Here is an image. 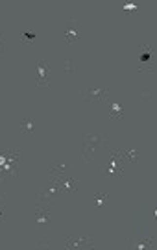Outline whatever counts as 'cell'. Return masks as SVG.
I'll return each mask as SVG.
<instances>
[{
    "mask_svg": "<svg viewBox=\"0 0 157 250\" xmlns=\"http://www.w3.org/2000/svg\"><path fill=\"white\" fill-rule=\"evenodd\" d=\"M124 167H126V161L122 158V152H120V148H117V150H111L107 161L104 163V167H98V174L104 176L107 182L115 184V182H118L122 178Z\"/></svg>",
    "mask_w": 157,
    "mask_h": 250,
    "instance_id": "6da1fadb",
    "label": "cell"
},
{
    "mask_svg": "<svg viewBox=\"0 0 157 250\" xmlns=\"http://www.w3.org/2000/svg\"><path fill=\"white\" fill-rule=\"evenodd\" d=\"M19 148H2L0 150V184L19 176Z\"/></svg>",
    "mask_w": 157,
    "mask_h": 250,
    "instance_id": "7a4b0ae2",
    "label": "cell"
},
{
    "mask_svg": "<svg viewBox=\"0 0 157 250\" xmlns=\"http://www.w3.org/2000/svg\"><path fill=\"white\" fill-rule=\"evenodd\" d=\"M107 145V135L100 134H83L81 135V156L89 163H95V154L98 148Z\"/></svg>",
    "mask_w": 157,
    "mask_h": 250,
    "instance_id": "3957f363",
    "label": "cell"
},
{
    "mask_svg": "<svg viewBox=\"0 0 157 250\" xmlns=\"http://www.w3.org/2000/svg\"><path fill=\"white\" fill-rule=\"evenodd\" d=\"M137 65L140 72L154 71L156 69V52L152 45H142L137 52Z\"/></svg>",
    "mask_w": 157,
    "mask_h": 250,
    "instance_id": "277c9868",
    "label": "cell"
},
{
    "mask_svg": "<svg viewBox=\"0 0 157 250\" xmlns=\"http://www.w3.org/2000/svg\"><path fill=\"white\" fill-rule=\"evenodd\" d=\"M63 36L65 41L69 45H74L81 36V24H79L78 17H67L65 19V24H63Z\"/></svg>",
    "mask_w": 157,
    "mask_h": 250,
    "instance_id": "5b68a950",
    "label": "cell"
},
{
    "mask_svg": "<svg viewBox=\"0 0 157 250\" xmlns=\"http://www.w3.org/2000/svg\"><path fill=\"white\" fill-rule=\"evenodd\" d=\"M109 97V89H83L79 93L81 102H91V104H105Z\"/></svg>",
    "mask_w": 157,
    "mask_h": 250,
    "instance_id": "8992f818",
    "label": "cell"
},
{
    "mask_svg": "<svg viewBox=\"0 0 157 250\" xmlns=\"http://www.w3.org/2000/svg\"><path fill=\"white\" fill-rule=\"evenodd\" d=\"M50 211H52V208L50 206H44V204H37L35 208V213L32 215V223L34 224H39V226H43V224H48L50 223Z\"/></svg>",
    "mask_w": 157,
    "mask_h": 250,
    "instance_id": "52a82bcc",
    "label": "cell"
},
{
    "mask_svg": "<svg viewBox=\"0 0 157 250\" xmlns=\"http://www.w3.org/2000/svg\"><path fill=\"white\" fill-rule=\"evenodd\" d=\"M65 249L67 250H89L95 249V239H89V237H81V239H67L65 241Z\"/></svg>",
    "mask_w": 157,
    "mask_h": 250,
    "instance_id": "ba28073f",
    "label": "cell"
},
{
    "mask_svg": "<svg viewBox=\"0 0 157 250\" xmlns=\"http://www.w3.org/2000/svg\"><path fill=\"white\" fill-rule=\"evenodd\" d=\"M72 170H74L72 163L65 160V161H61V163H56V165L50 167V176L61 178V176H69V174H72Z\"/></svg>",
    "mask_w": 157,
    "mask_h": 250,
    "instance_id": "9c48e42d",
    "label": "cell"
},
{
    "mask_svg": "<svg viewBox=\"0 0 157 250\" xmlns=\"http://www.w3.org/2000/svg\"><path fill=\"white\" fill-rule=\"evenodd\" d=\"M48 62L46 60H41L37 63V87H48Z\"/></svg>",
    "mask_w": 157,
    "mask_h": 250,
    "instance_id": "30bf717a",
    "label": "cell"
},
{
    "mask_svg": "<svg viewBox=\"0 0 157 250\" xmlns=\"http://www.w3.org/2000/svg\"><path fill=\"white\" fill-rule=\"evenodd\" d=\"M19 128H20V132L24 135H34V134H37V130H39L37 121H35L34 117H24V119H20Z\"/></svg>",
    "mask_w": 157,
    "mask_h": 250,
    "instance_id": "8fae6325",
    "label": "cell"
},
{
    "mask_svg": "<svg viewBox=\"0 0 157 250\" xmlns=\"http://www.w3.org/2000/svg\"><path fill=\"white\" fill-rule=\"evenodd\" d=\"M130 245V249L133 250H148V249H156V239H142V241H137V239H133V241H128Z\"/></svg>",
    "mask_w": 157,
    "mask_h": 250,
    "instance_id": "7c38bea8",
    "label": "cell"
},
{
    "mask_svg": "<svg viewBox=\"0 0 157 250\" xmlns=\"http://www.w3.org/2000/svg\"><path fill=\"white\" fill-rule=\"evenodd\" d=\"M107 202H109V195L107 193H96L95 197H93V208L95 209H98V211H104V208L107 206Z\"/></svg>",
    "mask_w": 157,
    "mask_h": 250,
    "instance_id": "4fadbf2b",
    "label": "cell"
},
{
    "mask_svg": "<svg viewBox=\"0 0 157 250\" xmlns=\"http://www.w3.org/2000/svg\"><path fill=\"white\" fill-rule=\"evenodd\" d=\"M107 102V100H105ZM107 107H109V115L111 119H122L124 117V106L118 104V102H107Z\"/></svg>",
    "mask_w": 157,
    "mask_h": 250,
    "instance_id": "5bb4252c",
    "label": "cell"
},
{
    "mask_svg": "<svg viewBox=\"0 0 157 250\" xmlns=\"http://www.w3.org/2000/svg\"><path fill=\"white\" fill-rule=\"evenodd\" d=\"M19 37H20V41L26 43V45H35V43H37V34L32 32V30H20V32H19Z\"/></svg>",
    "mask_w": 157,
    "mask_h": 250,
    "instance_id": "9a60e30c",
    "label": "cell"
},
{
    "mask_svg": "<svg viewBox=\"0 0 157 250\" xmlns=\"http://www.w3.org/2000/svg\"><path fill=\"white\" fill-rule=\"evenodd\" d=\"M120 152H122V158H124V161H126V165L139 161V150H126V148H120Z\"/></svg>",
    "mask_w": 157,
    "mask_h": 250,
    "instance_id": "2e32d148",
    "label": "cell"
},
{
    "mask_svg": "<svg viewBox=\"0 0 157 250\" xmlns=\"http://www.w3.org/2000/svg\"><path fill=\"white\" fill-rule=\"evenodd\" d=\"M78 65H79L78 60H67V62H65V71H67V74H69V76L76 74V72H78Z\"/></svg>",
    "mask_w": 157,
    "mask_h": 250,
    "instance_id": "e0dca14e",
    "label": "cell"
},
{
    "mask_svg": "<svg viewBox=\"0 0 157 250\" xmlns=\"http://www.w3.org/2000/svg\"><path fill=\"white\" fill-rule=\"evenodd\" d=\"M139 100H140V102H154V100H156V91L142 89L139 93Z\"/></svg>",
    "mask_w": 157,
    "mask_h": 250,
    "instance_id": "ac0fdd59",
    "label": "cell"
},
{
    "mask_svg": "<svg viewBox=\"0 0 157 250\" xmlns=\"http://www.w3.org/2000/svg\"><path fill=\"white\" fill-rule=\"evenodd\" d=\"M120 8H122L124 11L131 13V15H135V13H139L140 4H139V2H126V4H122V6H120Z\"/></svg>",
    "mask_w": 157,
    "mask_h": 250,
    "instance_id": "d6986e66",
    "label": "cell"
},
{
    "mask_svg": "<svg viewBox=\"0 0 157 250\" xmlns=\"http://www.w3.org/2000/svg\"><path fill=\"white\" fill-rule=\"evenodd\" d=\"M34 249H52L50 239H48V237H39V239H35Z\"/></svg>",
    "mask_w": 157,
    "mask_h": 250,
    "instance_id": "ffe728a7",
    "label": "cell"
},
{
    "mask_svg": "<svg viewBox=\"0 0 157 250\" xmlns=\"http://www.w3.org/2000/svg\"><path fill=\"white\" fill-rule=\"evenodd\" d=\"M4 32H0V60L4 58V52H6V41H4Z\"/></svg>",
    "mask_w": 157,
    "mask_h": 250,
    "instance_id": "44dd1931",
    "label": "cell"
},
{
    "mask_svg": "<svg viewBox=\"0 0 157 250\" xmlns=\"http://www.w3.org/2000/svg\"><path fill=\"white\" fill-rule=\"evenodd\" d=\"M4 200H6V197L0 198V223L6 221V211H4V204H6V202H4Z\"/></svg>",
    "mask_w": 157,
    "mask_h": 250,
    "instance_id": "7402d4cb",
    "label": "cell"
},
{
    "mask_svg": "<svg viewBox=\"0 0 157 250\" xmlns=\"http://www.w3.org/2000/svg\"><path fill=\"white\" fill-rule=\"evenodd\" d=\"M2 197H6V195H4V193H0V198H2Z\"/></svg>",
    "mask_w": 157,
    "mask_h": 250,
    "instance_id": "603a6c76",
    "label": "cell"
}]
</instances>
